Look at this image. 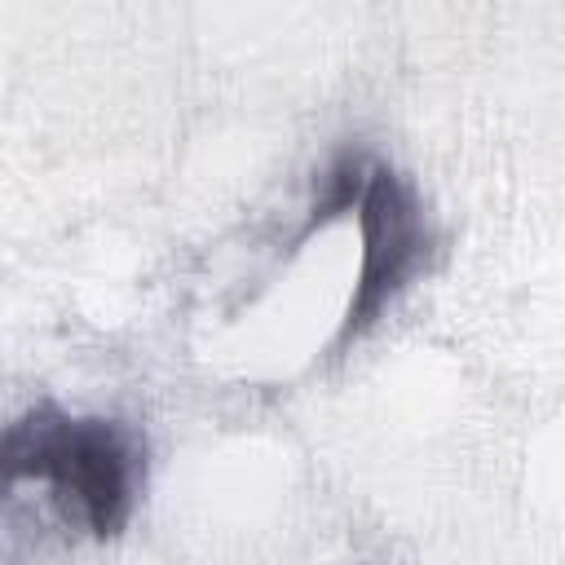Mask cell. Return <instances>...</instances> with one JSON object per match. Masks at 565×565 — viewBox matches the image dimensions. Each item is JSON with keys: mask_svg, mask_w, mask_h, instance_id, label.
Wrapping results in <instances>:
<instances>
[{"mask_svg": "<svg viewBox=\"0 0 565 565\" xmlns=\"http://www.w3.org/2000/svg\"><path fill=\"white\" fill-rule=\"evenodd\" d=\"M358 234H362V265L340 322V344L362 335L388 309V300L419 274L433 243L419 190L397 168L371 163V177L358 203Z\"/></svg>", "mask_w": 565, "mask_h": 565, "instance_id": "obj_2", "label": "cell"}, {"mask_svg": "<svg viewBox=\"0 0 565 565\" xmlns=\"http://www.w3.org/2000/svg\"><path fill=\"white\" fill-rule=\"evenodd\" d=\"M366 177H371V159L366 154H340L322 168L318 185H313V203H309V216H305V234L331 225L335 216L344 212H358L362 203V190H366Z\"/></svg>", "mask_w": 565, "mask_h": 565, "instance_id": "obj_3", "label": "cell"}, {"mask_svg": "<svg viewBox=\"0 0 565 565\" xmlns=\"http://www.w3.org/2000/svg\"><path fill=\"white\" fill-rule=\"evenodd\" d=\"M4 481H49L62 503H75L93 539H115L137 503V446L110 419H75L53 406L26 411L0 441Z\"/></svg>", "mask_w": 565, "mask_h": 565, "instance_id": "obj_1", "label": "cell"}]
</instances>
